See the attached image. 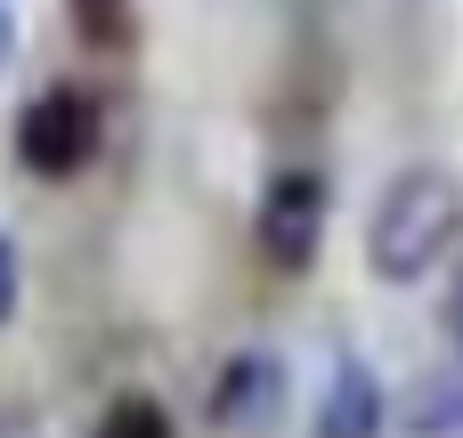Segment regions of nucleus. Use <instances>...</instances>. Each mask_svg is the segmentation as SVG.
I'll list each match as a JSON object with an SVG mask.
<instances>
[{
	"mask_svg": "<svg viewBox=\"0 0 463 438\" xmlns=\"http://www.w3.org/2000/svg\"><path fill=\"white\" fill-rule=\"evenodd\" d=\"M0 438H41V415L33 406H0Z\"/></svg>",
	"mask_w": 463,
	"mask_h": 438,
	"instance_id": "obj_11",
	"label": "nucleus"
},
{
	"mask_svg": "<svg viewBox=\"0 0 463 438\" xmlns=\"http://www.w3.org/2000/svg\"><path fill=\"white\" fill-rule=\"evenodd\" d=\"M212 431L228 438H277V423L293 415V374L277 349H236L220 374H212V398H203Z\"/></svg>",
	"mask_w": 463,
	"mask_h": 438,
	"instance_id": "obj_4",
	"label": "nucleus"
},
{
	"mask_svg": "<svg viewBox=\"0 0 463 438\" xmlns=\"http://www.w3.org/2000/svg\"><path fill=\"white\" fill-rule=\"evenodd\" d=\"M383 423H391V398H383L374 366H366L358 349H342L334 374H326V390H317L309 438H383Z\"/></svg>",
	"mask_w": 463,
	"mask_h": 438,
	"instance_id": "obj_5",
	"label": "nucleus"
},
{
	"mask_svg": "<svg viewBox=\"0 0 463 438\" xmlns=\"http://www.w3.org/2000/svg\"><path fill=\"white\" fill-rule=\"evenodd\" d=\"M65 16H73V41H81V49L122 57V49L138 41V8H130V0H65Z\"/></svg>",
	"mask_w": 463,
	"mask_h": 438,
	"instance_id": "obj_7",
	"label": "nucleus"
},
{
	"mask_svg": "<svg viewBox=\"0 0 463 438\" xmlns=\"http://www.w3.org/2000/svg\"><path fill=\"white\" fill-rule=\"evenodd\" d=\"M326 211H334V187L293 163V171H269L260 211H252V236H260V252H269L285 276H301V268L317 260V244H326Z\"/></svg>",
	"mask_w": 463,
	"mask_h": 438,
	"instance_id": "obj_3",
	"label": "nucleus"
},
{
	"mask_svg": "<svg viewBox=\"0 0 463 438\" xmlns=\"http://www.w3.org/2000/svg\"><path fill=\"white\" fill-rule=\"evenodd\" d=\"M407 438H463V349L439 358L415 390H407Z\"/></svg>",
	"mask_w": 463,
	"mask_h": 438,
	"instance_id": "obj_6",
	"label": "nucleus"
},
{
	"mask_svg": "<svg viewBox=\"0 0 463 438\" xmlns=\"http://www.w3.org/2000/svg\"><path fill=\"white\" fill-rule=\"evenodd\" d=\"M8 49H16V16H8V0H0V65H8Z\"/></svg>",
	"mask_w": 463,
	"mask_h": 438,
	"instance_id": "obj_12",
	"label": "nucleus"
},
{
	"mask_svg": "<svg viewBox=\"0 0 463 438\" xmlns=\"http://www.w3.org/2000/svg\"><path fill=\"white\" fill-rule=\"evenodd\" d=\"M98 146H106V114H98V98L73 89V81H49V89L16 114V163H24L33 179H81V171L98 163Z\"/></svg>",
	"mask_w": 463,
	"mask_h": 438,
	"instance_id": "obj_2",
	"label": "nucleus"
},
{
	"mask_svg": "<svg viewBox=\"0 0 463 438\" xmlns=\"http://www.w3.org/2000/svg\"><path fill=\"white\" fill-rule=\"evenodd\" d=\"M463 236V187L439 163H407L366 211V268L383 284H423Z\"/></svg>",
	"mask_w": 463,
	"mask_h": 438,
	"instance_id": "obj_1",
	"label": "nucleus"
},
{
	"mask_svg": "<svg viewBox=\"0 0 463 438\" xmlns=\"http://www.w3.org/2000/svg\"><path fill=\"white\" fill-rule=\"evenodd\" d=\"M90 438H179V423H171V406H163L155 390H122V398L90 423Z\"/></svg>",
	"mask_w": 463,
	"mask_h": 438,
	"instance_id": "obj_8",
	"label": "nucleus"
},
{
	"mask_svg": "<svg viewBox=\"0 0 463 438\" xmlns=\"http://www.w3.org/2000/svg\"><path fill=\"white\" fill-rule=\"evenodd\" d=\"M16 301H24V260H16V244L0 236V325L16 317Z\"/></svg>",
	"mask_w": 463,
	"mask_h": 438,
	"instance_id": "obj_9",
	"label": "nucleus"
},
{
	"mask_svg": "<svg viewBox=\"0 0 463 438\" xmlns=\"http://www.w3.org/2000/svg\"><path fill=\"white\" fill-rule=\"evenodd\" d=\"M439 325H448V341L463 349V268H456V284H448V301H439Z\"/></svg>",
	"mask_w": 463,
	"mask_h": 438,
	"instance_id": "obj_10",
	"label": "nucleus"
}]
</instances>
